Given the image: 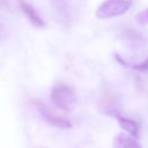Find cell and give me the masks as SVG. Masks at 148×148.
I'll list each match as a JSON object with an SVG mask.
<instances>
[{"instance_id": "9", "label": "cell", "mask_w": 148, "mask_h": 148, "mask_svg": "<svg viewBox=\"0 0 148 148\" xmlns=\"http://www.w3.org/2000/svg\"><path fill=\"white\" fill-rule=\"evenodd\" d=\"M0 32H1V25H0Z\"/></svg>"}, {"instance_id": "7", "label": "cell", "mask_w": 148, "mask_h": 148, "mask_svg": "<svg viewBox=\"0 0 148 148\" xmlns=\"http://www.w3.org/2000/svg\"><path fill=\"white\" fill-rule=\"evenodd\" d=\"M136 21L140 24H148V8L141 10L136 15Z\"/></svg>"}, {"instance_id": "1", "label": "cell", "mask_w": 148, "mask_h": 148, "mask_svg": "<svg viewBox=\"0 0 148 148\" xmlns=\"http://www.w3.org/2000/svg\"><path fill=\"white\" fill-rule=\"evenodd\" d=\"M51 102L54 106L64 110V111H68L72 109V106L74 105L75 101H76V94L75 90L66 84H59L56 86L52 90H51Z\"/></svg>"}, {"instance_id": "8", "label": "cell", "mask_w": 148, "mask_h": 148, "mask_svg": "<svg viewBox=\"0 0 148 148\" xmlns=\"http://www.w3.org/2000/svg\"><path fill=\"white\" fill-rule=\"evenodd\" d=\"M133 69L140 71V72H147V71H148V57H147L143 61H141L140 64L133 65Z\"/></svg>"}, {"instance_id": "3", "label": "cell", "mask_w": 148, "mask_h": 148, "mask_svg": "<svg viewBox=\"0 0 148 148\" xmlns=\"http://www.w3.org/2000/svg\"><path fill=\"white\" fill-rule=\"evenodd\" d=\"M35 108L37 109L39 116L43 118L44 121H46L49 125L61 128V130H68L72 127V123L71 120H68L67 118H64L61 116H58L56 112H53L49 106H46L44 103L35 99L32 101Z\"/></svg>"}, {"instance_id": "6", "label": "cell", "mask_w": 148, "mask_h": 148, "mask_svg": "<svg viewBox=\"0 0 148 148\" xmlns=\"http://www.w3.org/2000/svg\"><path fill=\"white\" fill-rule=\"evenodd\" d=\"M113 148H141L134 136L120 133L113 139Z\"/></svg>"}, {"instance_id": "2", "label": "cell", "mask_w": 148, "mask_h": 148, "mask_svg": "<svg viewBox=\"0 0 148 148\" xmlns=\"http://www.w3.org/2000/svg\"><path fill=\"white\" fill-rule=\"evenodd\" d=\"M131 7L130 0H105L96 10V16L101 20L125 14Z\"/></svg>"}, {"instance_id": "5", "label": "cell", "mask_w": 148, "mask_h": 148, "mask_svg": "<svg viewBox=\"0 0 148 148\" xmlns=\"http://www.w3.org/2000/svg\"><path fill=\"white\" fill-rule=\"evenodd\" d=\"M18 2H20V8H21V10L24 13V15L29 18V21H30L34 25H36V27H38V28L45 27L44 20L40 17V15L38 14V12L36 10V8H35L31 3L27 2L25 0H18Z\"/></svg>"}, {"instance_id": "4", "label": "cell", "mask_w": 148, "mask_h": 148, "mask_svg": "<svg viewBox=\"0 0 148 148\" xmlns=\"http://www.w3.org/2000/svg\"><path fill=\"white\" fill-rule=\"evenodd\" d=\"M109 114L113 116L118 120V124L120 125V127L125 132H127L130 135H132L134 138H138L139 136V125H138V123L134 119H131V118L120 116L116 111H111V112H109Z\"/></svg>"}]
</instances>
